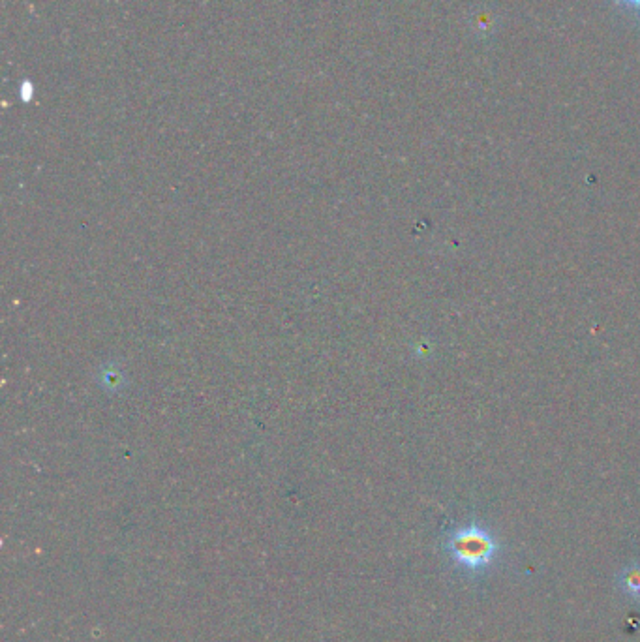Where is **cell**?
Here are the masks:
<instances>
[{
  "mask_svg": "<svg viewBox=\"0 0 640 642\" xmlns=\"http://www.w3.org/2000/svg\"><path fill=\"white\" fill-rule=\"evenodd\" d=\"M616 4L620 8H624L625 12L640 16V0H616Z\"/></svg>",
  "mask_w": 640,
  "mask_h": 642,
  "instance_id": "obj_3",
  "label": "cell"
},
{
  "mask_svg": "<svg viewBox=\"0 0 640 642\" xmlns=\"http://www.w3.org/2000/svg\"><path fill=\"white\" fill-rule=\"evenodd\" d=\"M442 549L453 567L470 579L487 575L502 554V541L485 522L468 520L443 534Z\"/></svg>",
  "mask_w": 640,
  "mask_h": 642,
  "instance_id": "obj_1",
  "label": "cell"
},
{
  "mask_svg": "<svg viewBox=\"0 0 640 642\" xmlns=\"http://www.w3.org/2000/svg\"><path fill=\"white\" fill-rule=\"evenodd\" d=\"M616 586L627 599L639 603L640 601V564L633 562L622 567L616 575Z\"/></svg>",
  "mask_w": 640,
  "mask_h": 642,
  "instance_id": "obj_2",
  "label": "cell"
}]
</instances>
